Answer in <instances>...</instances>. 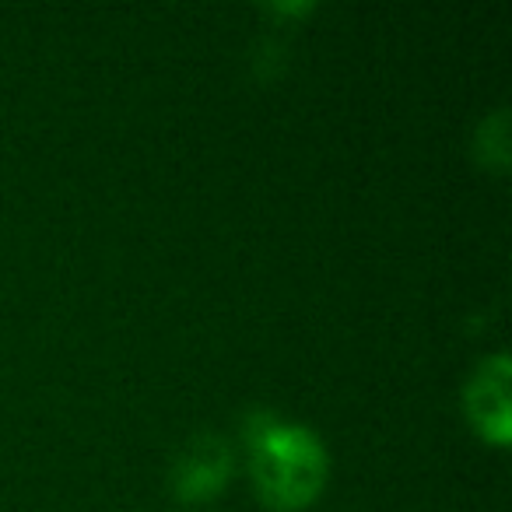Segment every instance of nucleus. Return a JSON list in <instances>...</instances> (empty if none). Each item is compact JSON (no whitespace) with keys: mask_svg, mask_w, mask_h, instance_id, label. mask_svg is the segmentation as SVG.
<instances>
[{"mask_svg":"<svg viewBox=\"0 0 512 512\" xmlns=\"http://www.w3.org/2000/svg\"><path fill=\"white\" fill-rule=\"evenodd\" d=\"M249 477L271 512H302L330 481V453L320 432L260 411L246 421Z\"/></svg>","mask_w":512,"mask_h":512,"instance_id":"1","label":"nucleus"},{"mask_svg":"<svg viewBox=\"0 0 512 512\" xmlns=\"http://www.w3.org/2000/svg\"><path fill=\"white\" fill-rule=\"evenodd\" d=\"M232 449L221 435H193L183 449L176 453L169 470V484H172V495L186 505H197V502H211L218 498L221 491L228 488L232 481Z\"/></svg>","mask_w":512,"mask_h":512,"instance_id":"3","label":"nucleus"},{"mask_svg":"<svg viewBox=\"0 0 512 512\" xmlns=\"http://www.w3.org/2000/svg\"><path fill=\"white\" fill-rule=\"evenodd\" d=\"M463 414L477 439L505 449L512 442V358L505 351L481 358L463 386Z\"/></svg>","mask_w":512,"mask_h":512,"instance_id":"2","label":"nucleus"}]
</instances>
